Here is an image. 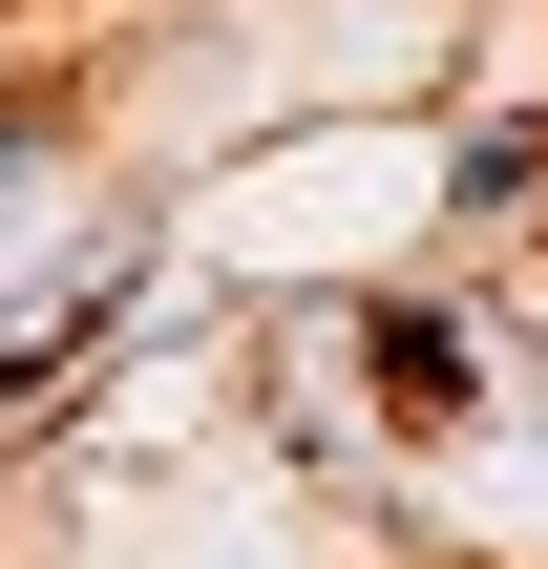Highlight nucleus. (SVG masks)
Wrapping results in <instances>:
<instances>
[{
	"mask_svg": "<svg viewBox=\"0 0 548 569\" xmlns=\"http://www.w3.org/2000/svg\"><path fill=\"white\" fill-rule=\"evenodd\" d=\"M127 317H148V211H106L42 296H0V443H21V422H63V401L127 359Z\"/></svg>",
	"mask_w": 548,
	"mask_h": 569,
	"instance_id": "f257e3e1",
	"label": "nucleus"
},
{
	"mask_svg": "<svg viewBox=\"0 0 548 569\" xmlns=\"http://www.w3.org/2000/svg\"><path fill=\"white\" fill-rule=\"evenodd\" d=\"M21 148H63V127H42V106H0V190H21Z\"/></svg>",
	"mask_w": 548,
	"mask_h": 569,
	"instance_id": "f03ea898",
	"label": "nucleus"
}]
</instances>
